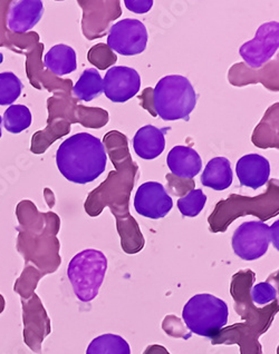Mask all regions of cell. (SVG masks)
Segmentation results:
<instances>
[{
    "label": "cell",
    "instance_id": "cell-19",
    "mask_svg": "<svg viewBox=\"0 0 279 354\" xmlns=\"http://www.w3.org/2000/svg\"><path fill=\"white\" fill-rule=\"evenodd\" d=\"M167 131L168 129H160L153 125H145L138 129L133 138V149L138 158L143 160L159 158L165 149L164 135Z\"/></svg>",
    "mask_w": 279,
    "mask_h": 354
},
{
    "label": "cell",
    "instance_id": "cell-33",
    "mask_svg": "<svg viewBox=\"0 0 279 354\" xmlns=\"http://www.w3.org/2000/svg\"><path fill=\"white\" fill-rule=\"evenodd\" d=\"M124 5L136 14H145L152 8L153 0H125Z\"/></svg>",
    "mask_w": 279,
    "mask_h": 354
},
{
    "label": "cell",
    "instance_id": "cell-1",
    "mask_svg": "<svg viewBox=\"0 0 279 354\" xmlns=\"http://www.w3.org/2000/svg\"><path fill=\"white\" fill-rule=\"evenodd\" d=\"M103 144L114 169L109 171L107 180L87 195L84 209L89 216L98 217L105 207H109L116 217L122 250L127 254H136L145 245L141 229L129 213V197L138 177V166L132 160L127 138L121 131H109L104 135Z\"/></svg>",
    "mask_w": 279,
    "mask_h": 354
},
{
    "label": "cell",
    "instance_id": "cell-4",
    "mask_svg": "<svg viewBox=\"0 0 279 354\" xmlns=\"http://www.w3.org/2000/svg\"><path fill=\"white\" fill-rule=\"evenodd\" d=\"M279 182L268 180L267 189L258 196L249 197L231 194L220 201L208 217L209 230L213 233H225L228 227L239 217L246 215L256 216L265 223L279 214Z\"/></svg>",
    "mask_w": 279,
    "mask_h": 354
},
{
    "label": "cell",
    "instance_id": "cell-20",
    "mask_svg": "<svg viewBox=\"0 0 279 354\" xmlns=\"http://www.w3.org/2000/svg\"><path fill=\"white\" fill-rule=\"evenodd\" d=\"M279 104H273L260 123L256 126L251 136V142L258 149H278L279 147Z\"/></svg>",
    "mask_w": 279,
    "mask_h": 354
},
{
    "label": "cell",
    "instance_id": "cell-21",
    "mask_svg": "<svg viewBox=\"0 0 279 354\" xmlns=\"http://www.w3.org/2000/svg\"><path fill=\"white\" fill-rule=\"evenodd\" d=\"M231 164L226 158H215L208 162L201 175L202 185L215 191H224L233 184Z\"/></svg>",
    "mask_w": 279,
    "mask_h": 354
},
{
    "label": "cell",
    "instance_id": "cell-12",
    "mask_svg": "<svg viewBox=\"0 0 279 354\" xmlns=\"http://www.w3.org/2000/svg\"><path fill=\"white\" fill-rule=\"evenodd\" d=\"M279 47V25L277 21L262 24L253 39L244 44L239 54L251 69L262 68L271 59Z\"/></svg>",
    "mask_w": 279,
    "mask_h": 354
},
{
    "label": "cell",
    "instance_id": "cell-6",
    "mask_svg": "<svg viewBox=\"0 0 279 354\" xmlns=\"http://www.w3.org/2000/svg\"><path fill=\"white\" fill-rule=\"evenodd\" d=\"M228 315L227 303L209 293L191 297L182 311L184 326L189 331L209 339L216 337L227 326Z\"/></svg>",
    "mask_w": 279,
    "mask_h": 354
},
{
    "label": "cell",
    "instance_id": "cell-3",
    "mask_svg": "<svg viewBox=\"0 0 279 354\" xmlns=\"http://www.w3.org/2000/svg\"><path fill=\"white\" fill-rule=\"evenodd\" d=\"M56 164L66 180L85 185L101 176L107 169L103 142L89 133H78L64 140L56 151Z\"/></svg>",
    "mask_w": 279,
    "mask_h": 354
},
{
    "label": "cell",
    "instance_id": "cell-23",
    "mask_svg": "<svg viewBox=\"0 0 279 354\" xmlns=\"http://www.w3.org/2000/svg\"><path fill=\"white\" fill-rule=\"evenodd\" d=\"M103 93V78L96 68L84 71L75 86H73L72 95L81 102H92Z\"/></svg>",
    "mask_w": 279,
    "mask_h": 354
},
{
    "label": "cell",
    "instance_id": "cell-8",
    "mask_svg": "<svg viewBox=\"0 0 279 354\" xmlns=\"http://www.w3.org/2000/svg\"><path fill=\"white\" fill-rule=\"evenodd\" d=\"M71 93H56L48 100V122L67 120L80 123L87 129H102L109 123V113L100 107H87L78 104Z\"/></svg>",
    "mask_w": 279,
    "mask_h": 354
},
{
    "label": "cell",
    "instance_id": "cell-24",
    "mask_svg": "<svg viewBox=\"0 0 279 354\" xmlns=\"http://www.w3.org/2000/svg\"><path fill=\"white\" fill-rule=\"evenodd\" d=\"M71 125L67 120H56L48 122V126L43 131H38L33 136L32 149L30 151L36 154H41L48 149L55 140L63 138L71 131Z\"/></svg>",
    "mask_w": 279,
    "mask_h": 354
},
{
    "label": "cell",
    "instance_id": "cell-10",
    "mask_svg": "<svg viewBox=\"0 0 279 354\" xmlns=\"http://www.w3.org/2000/svg\"><path fill=\"white\" fill-rule=\"evenodd\" d=\"M78 3L83 10L82 32L89 40L103 37L111 23L122 15L121 3L118 0H80Z\"/></svg>",
    "mask_w": 279,
    "mask_h": 354
},
{
    "label": "cell",
    "instance_id": "cell-13",
    "mask_svg": "<svg viewBox=\"0 0 279 354\" xmlns=\"http://www.w3.org/2000/svg\"><path fill=\"white\" fill-rule=\"evenodd\" d=\"M140 88V74L127 66H113L103 80V92L113 103H125L136 96Z\"/></svg>",
    "mask_w": 279,
    "mask_h": 354
},
{
    "label": "cell",
    "instance_id": "cell-32",
    "mask_svg": "<svg viewBox=\"0 0 279 354\" xmlns=\"http://www.w3.org/2000/svg\"><path fill=\"white\" fill-rule=\"evenodd\" d=\"M162 328L168 335H171L173 337H182L184 340H187L191 337V335H186V326L179 317H174V315H168L164 317Z\"/></svg>",
    "mask_w": 279,
    "mask_h": 354
},
{
    "label": "cell",
    "instance_id": "cell-28",
    "mask_svg": "<svg viewBox=\"0 0 279 354\" xmlns=\"http://www.w3.org/2000/svg\"><path fill=\"white\" fill-rule=\"evenodd\" d=\"M277 286H278V277L273 273L269 277L266 282L258 283L256 286L251 288V300H253L255 306H265L273 301L278 300L277 299Z\"/></svg>",
    "mask_w": 279,
    "mask_h": 354
},
{
    "label": "cell",
    "instance_id": "cell-26",
    "mask_svg": "<svg viewBox=\"0 0 279 354\" xmlns=\"http://www.w3.org/2000/svg\"><path fill=\"white\" fill-rule=\"evenodd\" d=\"M5 129L12 134H19L32 125V113L25 105H12L3 118Z\"/></svg>",
    "mask_w": 279,
    "mask_h": 354
},
{
    "label": "cell",
    "instance_id": "cell-17",
    "mask_svg": "<svg viewBox=\"0 0 279 354\" xmlns=\"http://www.w3.org/2000/svg\"><path fill=\"white\" fill-rule=\"evenodd\" d=\"M236 173L242 186L253 189L266 185L271 176V164L259 154H248L237 162Z\"/></svg>",
    "mask_w": 279,
    "mask_h": 354
},
{
    "label": "cell",
    "instance_id": "cell-30",
    "mask_svg": "<svg viewBox=\"0 0 279 354\" xmlns=\"http://www.w3.org/2000/svg\"><path fill=\"white\" fill-rule=\"evenodd\" d=\"M87 59L96 68L105 71L116 65L118 56L107 46V44H96L89 48Z\"/></svg>",
    "mask_w": 279,
    "mask_h": 354
},
{
    "label": "cell",
    "instance_id": "cell-29",
    "mask_svg": "<svg viewBox=\"0 0 279 354\" xmlns=\"http://www.w3.org/2000/svg\"><path fill=\"white\" fill-rule=\"evenodd\" d=\"M207 203V195L202 189H192L178 200V209L183 216L196 217Z\"/></svg>",
    "mask_w": 279,
    "mask_h": 354
},
{
    "label": "cell",
    "instance_id": "cell-7",
    "mask_svg": "<svg viewBox=\"0 0 279 354\" xmlns=\"http://www.w3.org/2000/svg\"><path fill=\"white\" fill-rule=\"evenodd\" d=\"M107 270V257L98 250H84L73 257L67 277L78 300L87 303L98 297Z\"/></svg>",
    "mask_w": 279,
    "mask_h": 354
},
{
    "label": "cell",
    "instance_id": "cell-36",
    "mask_svg": "<svg viewBox=\"0 0 279 354\" xmlns=\"http://www.w3.org/2000/svg\"><path fill=\"white\" fill-rule=\"evenodd\" d=\"M278 221H276L273 225L271 226V243H273V246L278 250Z\"/></svg>",
    "mask_w": 279,
    "mask_h": 354
},
{
    "label": "cell",
    "instance_id": "cell-34",
    "mask_svg": "<svg viewBox=\"0 0 279 354\" xmlns=\"http://www.w3.org/2000/svg\"><path fill=\"white\" fill-rule=\"evenodd\" d=\"M152 94L153 88L144 89L141 96H138V100L141 102V106L144 109H147V112L152 115L153 118H156V112L153 109L152 105Z\"/></svg>",
    "mask_w": 279,
    "mask_h": 354
},
{
    "label": "cell",
    "instance_id": "cell-2",
    "mask_svg": "<svg viewBox=\"0 0 279 354\" xmlns=\"http://www.w3.org/2000/svg\"><path fill=\"white\" fill-rule=\"evenodd\" d=\"M255 281L256 274L249 269L240 270L231 277L233 308L237 315L242 317V322L222 328L216 337L210 339L213 346L237 344L240 354H262L259 337L271 328L278 313L279 304L276 300L262 308L255 306L251 295Z\"/></svg>",
    "mask_w": 279,
    "mask_h": 354
},
{
    "label": "cell",
    "instance_id": "cell-14",
    "mask_svg": "<svg viewBox=\"0 0 279 354\" xmlns=\"http://www.w3.org/2000/svg\"><path fill=\"white\" fill-rule=\"evenodd\" d=\"M173 207L172 197L158 182L142 184L134 196V209L138 214L151 220L163 218Z\"/></svg>",
    "mask_w": 279,
    "mask_h": 354
},
{
    "label": "cell",
    "instance_id": "cell-27",
    "mask_svg": "<svg viewBox=\"0 0 279 354\" xmlns=\"http://www.w3.org/2000/svg\"><path fill=\"white\" fill-rule=\"evenodd\" d=\"M23 83L14 73H0V106L12 105L23 92Z\"/></svg>",
    "mask_w": 279,
    "mask_h": 354
},
{
    "label": "cell",
    "instance_id": "cell-35",
    "mask_svg": "<svg viewBox=\"0 0 279 354\" xmlns=\"http://www.w3.org/2000/svg\"><path fill=\"white\" fill-rule=\"evenodd\" d=\"M143 354H170L167 348L159 344H152L144 350Z\"/></svg>",
    "mask_w": 279,
    "mask_h": 354
},
{
    "label": "cell",
    "instance_id": "cell-37",
    "mask_svg": "<svg viewBox=\"0 0 279 354\" xmlns=\"http://www.w3.org/2000/svg\"><path fill=\"white\" fill-rule=\"evenodd\" d=\"M1 123H3V118L0 116V138H1Z\"/></svg>",
    "mask_w": 279,
    "mask_h": 354
},
{
    "label": "cell",
    "instance_id": "cell-11",
    "mask_svg": "<svg viewBox=\"0 0 279 354\" xmlns=\"http://www.w3.org/2000/svg\"><path fill=\"white\" fill-rule=\"evenodd\" d=\"M147 27L138 19L120 20L109 30L107 46L122 56L142 54L147 45Z\"/></svg>",
    "mask_w": 279,
    "mask_h": 354
},
{
    "label": "cell",
    "instance_id": "cell-15",
    "mask_svg": "<svg viewBox=\"0 0 279 354\" xmlns=\"http://www.w3.org/2000/svg\"><path fill=\"white\" fill-rule=\"evenodd\" d=\"M228 80L236 87L262 83L266 88L278 92V60H273L262 68L251 69L245 63L235 64L229 69Z\"/></svg>",
    "mask_w": 279,
    "mask_h": 354
},
{
    "label": "cell",
    "instance_id": "cell-25",
    "mask_svg": "<svg viewBox=\"0 0 279 354\" xmlns=\"http://www.w3.org/2000/svg\"><path fill=\"white\" fill-rule=\"evenodd\" d=\"M87 354H131V348L121 335L107 333L93 339L87 346Z\"/></svg>",
    "mask_w": 279,
    "mask_h": 354
},
{
    "label": "cell",
    "instance_id": "cell-31",
    "mask_svg": "<svg viewBox=\"0 0 279 354\" xmlns=\"http://www.w3.org/2000/svg\"><path fill=\"white\" fill-rule=\"evenodd\" d=\"M165 180H168V189L176 196L183 197L196 187L195 180L179 178L172 174L165 175Z\"/></svg>",
    "mask_w": 279,
    "mask_h": 354
},
{
    "label": "cell",
    "instance_id": "cell-18",
    "mask_svg": "<svg viewBox=\"0 0 279 354\" xmlns=\"http://www.w3.org/2000/svg\"><path fill=\"white\" fill-rule=\"evenodd\" d=\"M168 167L179 178L193 180L202 169L200 155L189 146H174L167 158Z\"/></svg>",
    "mask_w": 279,
    "mask_h": 354
},
{
    "label": "cell",
    "instance_id": "cell-9",
    "mask_svg": "<svg viewBox=\"0 0 279 354\" xmlns=\"http://www.w3.org/2000/svg\"><path fill=\"white\" fill-rule=\"evenodd\" d=\"M271 243V226L260 221H249L233 232V252L244 261L258 260L267 253Z\"/></svg>",
    "mask_w": 279,
    "mask_h": 354
},
{
    "label": "cell",
    "instance_id": "cell-5",
    "mask_svg": "<svg viewBox=\"0 0 279 354\" xmlns=\"http://www.w3.org/2000/svg\"><path fill=\"white\" fill-rule=\"evenodd\" d=\"M152 105L156 116L163 120L188 122L197 105L196 91L187 77L169 75L159 80L153 88Z\"/></svg>",
    "mask_w": 279,
    "mask_h": 354
},
{
    "label": "cell",
    "instance_id": "cell-16",
    "mask_svg": "<svg viewBox=\"0 0 279 354\" xmlns=\"http://www.w3.org/2000/svg\"><path fill=\"white\" fill-rule=\"evenodd\" d=\"M44 14L41 0L12 1L7 15V26L16 34H24L37 25Z\"/></svg>",
    "mask_w": 279,
    "mask_h": 354
},
{
    "label": "cell",
    "instance_id": "cell-22",
    "mask_svg": "<svg viewBox=\"0 0 279 354\" xmlns=\"http://www.w3.org/2000/svg\"><path fill=\"white\" fill-rule=\"evenodd\" d=\"M44 65L56 76H64L75 72L78 68L76 53L67 45H55L44 57Z\"/></svg>",
    "mask_w": 279,
    "mask_h": 354
}]
</instances>
